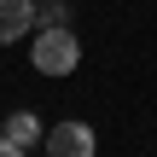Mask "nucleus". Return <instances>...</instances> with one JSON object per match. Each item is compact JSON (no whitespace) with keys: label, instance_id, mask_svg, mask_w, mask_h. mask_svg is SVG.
<instances>
[{"label":"nucleus","instance_id":"f257e3e1","mask_svg":"<svg viewBox=\"0 0 157 157\" xmlns=\"http://www.w3.org/2000/svg\"><path fill=\"white\" fill-rule=\"evenodd\" d=\"M76 58H82V47H76V35H70L64 23L41 29V41H35V70H41V76H70Z\"/></svg>","mask_w":157,"mask_h":157},{"label":"nucleus","instance_id":"f03ea898","mask_svg":"<svg viewBox=\"0 0 157 157\" xmlns=\"http://www.w3.org/2000/svg\"><path fill=\"white\" fill-rule=\"evenodd\" d=\"M47 157H93V128H87V122H58V128H47Z\"/></svg>","mask_w":157,"mask_h":157},{"label":"nucleus","instance_id":"7ed1b4c3","mask_svg":"<svg viewBox=\"0 0 157 157\" xmlns=\"http://www.w3.org/2000/svg\"><path fill=\"white\" fill-rule=\"evenodd\" d=\"M35 23V0H0V41H17Z\"/></svg>","mask_w":157,"mask_h":157},{"label":"nucleus","instance_id":"20e7f679","mask_svg":"<svg viewBox=\"0 0 157 157\" xmlns=\"http://www.w3.org/2000/svg\"><path fill=\"white\" fill-rule=\"evenodd\" d=\"M6 140H12V146H17V151H23V146H29V140H41V122H35V117H29V111H12V122H6Z\"/></svg>","mask_w":157,"mask_h":157},{"label":"nucleus","instance_id":"39448f33","mask_svg":"<svg viewBox=\"0 0 157 157\" xmlns=\"http://www.w3.org/2000/svg\"><path fill=\"white\" fill-rule=\"evenodd\" d=\"M35 17L52 29V23H64V6H58V0H47V6H35Z\"/></svg>","mask_w":157,"mask_h":157},{"label":"nucleus","instance_id":"423d86ee","mask_svg":"<svg viewBox=\"0 0 157 157\" xmlns=\"http://www.w3.org/2000/svg\"><path fill=\"white\" fill-rule=\"evenodd\" d=\"M0 157H23V151H17V146H12V140L0 134Z\"/></svg>","mask_w":157,"mask_h":157}]
</instances>
